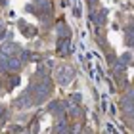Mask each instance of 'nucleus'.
Instances as JSON below:
<instances>
[{
	"label": "nucleus",
	"instance_id": "nucleus-1",
	"mask_svg": "<svg viewBox=\"0 0 134 134\" xmlns=\"http://www.w3.org/2000/svg\"><path fill=\"white\" fill-rule=\"evenodd\" d=\"M73 77H75V71H73L69 65H62V67H58V71H56V79H58V82H59V84H67V82H71V81H73Z\"/></svg>",
	"mask_w": 134,
	"mask_h": 134
},
{
	"label": "nucleus",
	"instance_id": "nucleus-2",
	"mask_svg": "<svg viewBox=\"0 0 134 134\" xmlns=\"http://www.w3.org/2000/svg\"><path fill=\"white\" fill-rule=\"evenodd\" d=\"M46 94H48V82L38 84V86H36V102L44 100V98H46Z\"/></svg>",
	"mask_w": 134,
	"mask_h": 134
},
{
	"label": "nucleus",
	"instance_id": "nucleus-3",
	"mask_svg": "<svg viewBox=\"0 0 134 134\" xmlns=\"http://www.w3.org/2000/svg\"><path fill=\"white\" fill-rule=\"evenodd\" d=\"M15 50V44L14 42H6V44L2 46V50H0V54H2V56H8V54H12Z\"/></svg>",
	"mask_w": 134,
	"mask_h": 134
},
{
	"label": "nucleus",
	"instance_id": "nucleus-4",
	"mask_svg": "<svg viewBox=\"0 0 134 134\" xmlns=\"http://www.w3.org/2000/svg\"><path fill=\"white\" fill-rule=\"evenodd\" d=\"M58 33L62 35V36H65V35H67V29H65L63 25H59V27H58Z\"/></svg>",
	"mask_w": 134,
	"mask_h": 134
},
{
	"label": "nucleus",
	"instance_id": "nucleus-5",
	"mask_svg": "<svg viewBox=\"0 0 134 134\" xmlns=\"http://www.w3.org/2000/svg\"><path fill=\"white\" fill-rule=\"evenodd\" d=\"M65 130H67L65 125H59V126H58V132H65Z\"/></svg>",
	"mask_w": 134,
	"mask_h": 134
},
{
	"label": "nucleus",
	"instance_id": "nucleus-6",
	"mask_svg": "<svg viewBox=\"0 0 134 134\" xmlns=\"http://www.w3.org/2000/svg\"><path fill=\"white\" fill-rule=\"evenodd\" d=\"M130 44H132V46H134V33H132V35H130Z\"/></svg>",
	"mask_w": 134,
	"mask_h": 134
},
{
	"label": "nucleus",
	"instance_id": "nucleus-7",
	"mask_svg": "<svg viewBox=\"0 0 134 134\" xmlns=\"http://www.w3.org/2000/svg\"><path fill=\"white\" fill-rule=\"evenodd\" d=\"M2 29H4V27H2V23H0V36H2Z\"/></svg>",
	"mask_w": 134,
	"mask_h": 134
},
{
	"label": "nucleus",
	"instance_id": "nucleus-8",
	"mask_svg": "<svg viewBox=\"0 0 134 134\" xmlns=\"http://www.w3.org/2000/svg\"><path fill=\"white\" fill-rule=\"evenodd\" d=\"M2 113H4V107H2V105H0V115H2Z\"/></svg>",
	"mask_w": 134,
	"mask_h": 134
}]
</instances>
